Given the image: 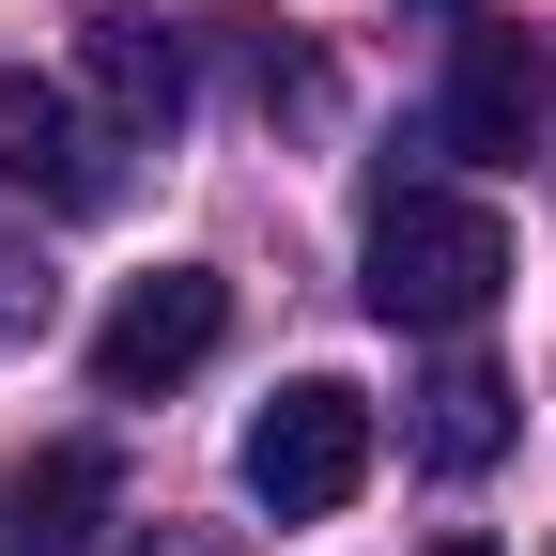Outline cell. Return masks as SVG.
I'll return each instance as SVG.
<instances>
[{"label": "cell", "instance_id": "obj_1", "mask_svg": "<svg viewBox=\"0 0 556 556\" xmlns=\"http://www.w3.org/2000/svg\"><path fill=\"white\" fill-rule=\"evenodd\" d=\"M356 294L417 340H464L479 309L510 294V217L464 186H371V248H356Z\"/></svg>", "mask_w": 556, "mask_h": 556}, {"label": "cell", "instance_id": "obj_2", "mask_svg": "<svg viewBox=\"0 0 556 556\" xmlns=\"http://www.w3.org/2000/svg\"><path fill=\"white\" fill-rule=\"evenodd\" d=\"M248 510L278 526H325V510H356V479H371V402L340 387V371H294L263 417H248Z\"/></svg>", "mask_w": 556, "mask_h": 556}, {"label": "cell", "instance_id": "obj_3", "mask_svg": "<svg viewBox=\"0 0 556 556\" xmlns=\"http://www.w3.org/2000/svg\"><path fill=\"white\" fill-rule=\"evenodd\" d=\"M217 340H232V278L217 263H155V278H124L109 325H93V387L155 402V387H186L201 356H217Z\"/></svg>", "mask_w": 556, "mask_h": 556}, {"label": "cell", "instance_id": "obj_4", "mask_svg": "<svg viewBox=\"0 0 556 556\" xmlns=\"http://www.w3.org/2000/svg\"><path fill=\"white\" fill-rule=\"evenodd\" d=\"M109 155H124V139L78 124L47 78H0V186H16V201H47V217H109V201H124Z\"/></svg>", "mask_w": 556, "mask_h": 556}, {"label": "cell", "instance_id": "obj_5", "mask_svg": "<svg viewBox=\"0 0 556 556\" xmlns=\"http://www.w3.org/2000/svg\"><path fill=\"white\" fill-rule=\"evenodd\" d=\"M109 526H124V464L93 433L16 448V479H0V556H93Z\"/></svg>", "mask_w": 556, "mask_h": 556}, {"label": "cell", "instance_id": "obj_6", "mask_svg": "<svg viewBox=\"0 0 556 556\" xmlns=\"http://www.w3.org/2000/svg\"><path fill=\"white\" fill-rule=\"evenodd\" d=\"M78 78H93L109 139H170L186 124V47L139 16V0H78Z\"/></svg>", "mask_w": 556, "mask_h": 556}, {"label": "cell", "instance_id": "obj_7", "mask_svg": "<svg viewBox=\"0 0 556 556\" xmlns=\"http://www.w3.org/2000/svg\"><path fill=\"white\" fill-rule=\"evenodd\" d=\"M526 124H541L526 31H464L448 47V93H433V139H448V155H526Z\"/></svg>", "mask_w": 556, "mask_h": 556}, {"label": "cell", "instance_id": "obj_8", "mask_svg": "<svg viewBox=\"0 0 556 556\" xmlns=\"http://www.w3.org/2000/svg\"><path fill=\"white\" fill-rule=\"evenodd\" d=\"M402 448L433 464V479H479L510 448V371H479V356H448L433 387H417V417H402Z\"/></svg>", "mask_w": 556, "mask_h": 556}, {"label": "cell", "instance_id": "obj_9", "mask_svg": "<svg viewBox=\"0 0 556 556\" xmlns=\"http://www.w3.org/2000/svg\"><path fill=\"white\" fill-rule=\"evenodd\" d=\"M155 556H232V541H201V526H155Z\"/></svg>", "mask_w": 556, "mask_h": 556}, {"label": "cell", "instance_id": "obj_10", "mask_svg": "<svg viewBox=\"0 0 556 556\" xmlns=\"http://www.w3.org/2000/svg\"><path fill=\"white\" fill-rule=\"evenodd\" d=\"M433 556H495V541H433Z\"/></svg>", "mask_w": 556, "mask_h": 556}, {"label": "cell", "instance_id": "obj_11", "mask_svg": "<svg viewBox=\"0 0 556 556\" xmlns=\"http://www.w3.org/2000/svg\"><path fill=\"white\" fill-rule=\"evenodd\" d=\"M433 16H464V0H433Z\"/></svg>", "mask_w": 556, "mask_h": 556}]
</instances>
